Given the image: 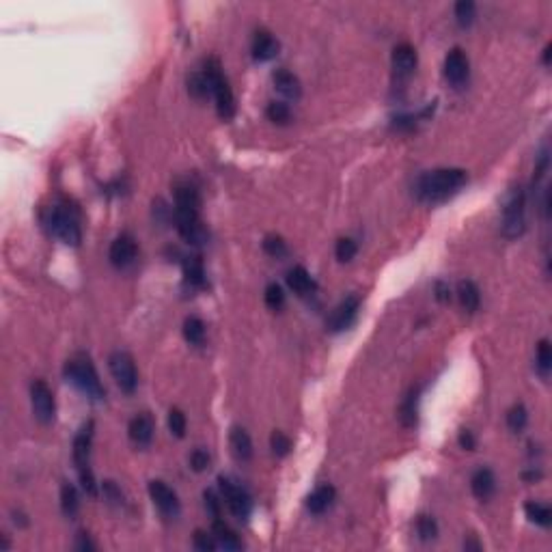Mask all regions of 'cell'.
Segmentation results:
<instances>
[{
  "mask_svg": "<svg viewBox=\"0 0 552 552\" xmlns=\"http://www.w3.org/2000/svg\"><path fill=\"white\" fill-rule=\"evenodd\" d=\"M334 497H337V492H334L332 485H320L318 490H313V494L307 499V507L311 514H324L328 511L334 503Z\"/></svg>",
  "mask_w": 552,
  "mask_h": 552,
  "instance_id": "obj_22",
  "label": "cell"
},
{
  "mask_svg": "<svg viewBox=\"0 0 552 552\" xmlns=\"http://www.w3.org/2000/svg\"><path fill=\"white\" fill-rule=\"evenodd\" d=\"M436 298L440 300V302H447L449 298H451V289H449V285L447 283H436Z\"/></svg>",
  "mask_w": 552,
  "mask_h": 552,
  "instance_id": "obj_46",
  "label": "cell"
},
{
  "mask_svg": "<svg viewBox=\"0 0 552 552\" xmlns=\"http://www.w3.org/2000/svg\"><path fill=\"white\" fill-rule=\"evenodd\" d=\"M184 337L190 345H203L205 341V324L201 318H194V315H190V318H186L184 322Z\"/></svg>",
  "mask_w": 552,
  "mask_h": 552,
  "instance_id": "obj_28",
  "label": "cell"
},
{
  "mask_svg": "<svg viewBox=\"0 0 552 552\" xmlns=\"http://www.w3.org/2000/svg\"><path fill=\"white\" fill-rule=\"evenodd\" d=\"M61 509L67 518H74L80 509V497H78V490L71 483H63L61 488Z\"/></svg>",
  "mask_w": 552,
  "mask_h": 552,
  "instance_id": "obj_29",
  "label": "cell"
},
{
  "mask_svg": "<svg viewBox=\"0 0 552 552\" xmlns=\"http://www.w3.org/2000/svg\"><path fill=\"white\" fill-rule=\"evenodd\" d=\"M229 442H231V451L233 456L238 458L240 462H248L252 458V440L248 436V431L242 429V427H233L231 429V436H229Z\"/></svg>",
  "mask_w": 552,
  "mask_h": 552,
  "instance_id": "obj_23",
  "label": "cell"
},
{
  "mask_svg": "<svg viewBox=\"0 0 552 552\" xmlns=\"http://www.w3.org/2000/svg\"><path fill=\"white\" fill-rule=\"evenodd\" d=\"M186 427H188L186 414L180 408H173L169 412V429H171V433L175 438H184L186 436Z\"/></svg>",
  "mask_w": 552,
  "mask_h": 552,
  "instance_id": "obj_36",
  "label": "cell"
},
{
  "mask_svg": "<svg viewBox=\"0 0 552 552\" xmlns=\"http://www.w3.org/2000/svg\"><path fill=\"white\" fill-rule=\"evenodd\" d=\"M31 406H33L35 419L42 425H50L54 421V414H56L54 393L44 380H35L31 384Z\"/></svg>",
  "mask_w": 552,
  "mask_h": 552,
  "instance_id": "obj_8",
  "label": "cell"
},
{
  "mask_svg": "<svg viewBox=\"0 0 552 552\" xmlns=\"http://www.w3.org/2000/svg\"><path fill=\"white\" fill-rule=\"evenodd\" d=\"M149 497H151L153 505L162 511V516H166V518H177V516H180L182 503H180V499H177L175 490L169 488L164 481H160V479L149 481Z\"/></svg>",
  "mask_w": 552,
  "mask_h": 552,
  "instance_id": "obj_11",
  "label": "cell"
},
{
  "mask_svg": "<svg viewBox=\"0 0 552 552\" xmlns=\"http://www.w3.org/2000/svg\"><path fill=\"white\" fill-rule=\"evenodd\" d=\"M218 488L223 492V499L229 507V511L240 520H246L250 516V509H252V503H250V497L248 492L238 485L235 481H231L229 477H221L218 479Z\"/></svg>",
  "mask_w": 552,
  "mask_h": 552,
  "instance_id": "obj_9",
  "label": "cell"
},
{
  "mask_svg": "<svg viewBox=\"0 0 552 552\" xmlns=\"http://www.w3.org/2000/svg\"><path fill=\"white\" fill-rule=\"evenodd\" d=\"M544 65H550V46H546L544 50Z\"/></svg>",
  "mask_w": 552,
  "mask_h": 552,
  "instance_id": "obj_50",
  "label": "cell"
},
{
  "mask_svg": "<svg viewBox=\"0 0 552 552\" xmlns=\"http://www.w3.org/2000/svg\"><path fill=\"white\" fill-rule=\"evenodd\" d=\"M528 423V412L524 408V404H516L511 406L509 412H507V427L514 431V433H520Z\"/></svg>",
  "mask_w": 552,
  "mask_h": 552,
  "instance_id": "obj_30",
  "label": "cell"
},
{
  "mask_svg": "<svg viewBox=\"0 0 552 552\" xmlns=\"http://www.w3.org/2000/svg\"><path fill=\"white\" fill-rule=\"evenodd\" d=\"M207 78V87H209V95L214 97L216 102V110H218L221 119H231L235 114V97L231 91V85L227 80V76L223 71V65L218 58H207L205 67L201 69Z\"/></svg>",
  "mask_w": 552,
  "mask_h": 552,
  "instance_id": "obj_3",
  "label": "cell"
},
{
  "mask_svg": "<svg viewBox=\"0 0 552 552\" xmlns=\"http://www.w3.org/2000/svg\"><path fill=\"white\" fill-rule=\"evenodd\" d=\"M76 548H78V550H95V544H93L87 535H80V540H78Z\"/></svg>",
  "mask_w": 552,
  "mask_h": 552,
  "instance_id": "obj_47",
  "label": "cell"
},
{
  "mask_svg": "<svg viewBox=\"0 0 552 552\" xmlns=\"http://www.w3.org/2000/svg\"><path fill=\"white\" fill-rule=\"evenodd\" d=\"M153 431H155V425L147 412L136 414L128 425V436L136 447H149L153 440Z\"/></svg>",
  "mask_w": 552,
  "mask_h": 552,
  "instance_id": "obj_16",
  "label": "cell"
},
{
  "mask_svg": "<svg viewBox=\"0 0 552 552\" xmlns=\"http://www.w3.org/2000/svg\"><path fill=\"white\" fill-rule=\"evenodd\" d=\"M138 257V242L134 240V235L121 233L119 238H114L108 250V259L117 270H126L130 268Z\"/></svg>",
  "mask_w": 552,
  "mask_h": 552,
  "instance_id": "obj_13",
  "label": "cell"
},
{
  "mask_svg": "<svg viewBox=\"0 0 552 552\" xmlns=\"http://www.w3.org/2000/svg\"><path fill=\"white\" fill-rule=\"evenodd\" d=\"M177 231L192 246H203L209 240V233L201 221V214H175Z\"/></svg>",
  "mask_w": 552,
  "mask_h": 552,
  "instance_id": "obj_10",
  "label": "cell"
},
{
  "mask_svg": "<svg viewBox=\"0 0 552 552\" xmlns=\"http://www.w3.org/2000/svg\"><path fill=\"white\" fill-rule=\"evenodd\" d=\"M194 548L201 550V552H214L216 548H218V544H216L214 535H207L205 531H196V533H194Z\"/></svg>",
  "mask_w": 552,
  "mask_h": 552,
  "instance_id": "obj_41",
  "label": "cell"
},
{
  "mask_svg": "<svg viewBox=\"0 0 552 552\" xmlns=\"http://www.w3.org/2000/svg\"><path fill=\"white\" fill-rule=\"evenodd\" d=\"M250 50H252V58H255V61L266 63V61H272V58H274L276 54H279L281 44L272 37V33H268V31H257V33H255V37H252V46H250Z\"/></svg>",
  "mask_w": 552,
  "mask_h": 552,
  "instance_id": "obj_17",
  "label": "cell"
},
{
  "mask_svg": "<svg viewBox=\"0 0 552 552\" xmlns=\"http://www.w3.org/2000/svg\"><path fill=\"white\" fill-rule=\"evenodd\" d=\"M272 80H274L276 91H279L281 95H285V97H289V100H298V97L302 95V87H300L298 76L291 74L289 69H276L274 76H272Z\"/></svg>",
  "mask_w": 552,
  "mask_h": 552,
  "instance_id": "obj_20",
  "label": "cell"
},
{
  "mask_svg": "<svg viewBox=\"0 0 552 552\" xmlns=\"http://www.w3.org/2000/svg\"><path fill=\"white\" fill-rule=\"evenodd\" d=\"M524 479L526 481H540L542 479V472L540 470H528V472H524Z\"/></svg>",
  "mask_w": 552,
  "mask_h": 552,
  "instance_id": "obj_48",
  "label": "cell"
},
{
  "mask_svg": "<svg viewBox=\"0 0 552 552\" xmlns=\"http://www.w3.org/2000/svg\"><path fill=\"white\" fill-rule=\"evenodd\" d=\"M207 466H209V453L203 451V449H194L190 453V468L194 472H203Z\"/></svg>",
  "mask_w": 552,
  "mask_h": 552,
  "instance_id": "obj_42",
  "label": "cell"
},
{
  "mask_svg": "<svg viewBox=\"0 0 552 552\" xmlns=\"http://www.w3.org/2000/svg\"><path fill=\"white\" fill-rule=\"evenodd\" d=\"M458 442H460V447L466 449V451H475V447H477V440H475V436H472V431H470V429H462V431H460Z\"/></svg>",
  "mask_w": 552,
  "mask_h": 552,
  "instance_id": "obj_45",
  "label": "cell"
},
{
  "mask_svg": "<svg viewBox=\"0 0 552 552\" xmlns=\"http://www.w3.org/2000/svg\"><path fill=\"white\" fill-rule=\"evenodd\" d=\"M468 182V173L462 169H436L417 182V196L425 203H438L456 194Z\"/></svg>",
  "mask_w": 552,
  "mask_h": 552,
  "instance_id": "obj_1",
  "label": "cell"
},
{
  "mask_svg": "<svg viewBox=\"0 0 552 552\" xmlns=\"http://www.w3.org/2000/svg\"><path fill=\"white\" fill-rule=\"evenodd\" d=\"M264 250H266V255H270V257L281 259V257H285V255H287V244H285V240L281 238V235H266Z\"/></svg>",
  "mask_w": 552,
  "mask_h": 552,
  "instance_id": "obj_37",
  "label": "cell"
},
{
  "mask_svg": "<svg viewBox=\"0 0 552 552\" xmlns=\"http://www.w3.org/2000/svg\"><path fill=\"white\" fill-rule=\"evenodd\" d=\"M399 421L404 427H414L419 423V388H412L399 408Z\"/></svg>",
  "mask_w": 552,
  "mask_h": 552,
  "instance_id": "obj_25",
  "label": "cell"
},
{
  "mask_svg": "<svg viewBox=\"0 0 552 552\" xmlns=\"http://www.w3.org/2000/svg\"><path fill=\"white\" fill-rule=\"evenodd\" d=\"M102 492H104V499L110 505H123V494H121L119 485H117L114 481H104L102 483Z\"/></svg>",
  "mask_w": 552,
  "mask_h": 552,
  "instance_id": "obj_43",
  "label": "cell"
},
{
  "mask_svg": "<svg viewBox=\"0 0 552 552\" xmlns=\"http://www.w3.org/2000/svg\"><path fill=\"white\" fill-rule=\"evenodd\" d=\"M524 514H526V518H528L531 522L537 524V526L548 528V526L552 524V509H550L548 505H544V503L528 501V503L524 505Z\"/></svg>",
  "mask_w": 552,
  "mask_h": 552,
  "instance_id": "obj_27",
  "label": "cell"
},
{
  "mask_svg": "<svg viewBox=\"0 0 552 552\" xmlns=\"http://www.w3.org/2000/svg\"><path fill=\"white\" fill-rule=\"evenodd\" d=\"M93 436H95V423L89 421L80 431L76 433L74 438V464L78 468V475H80V483L87 490L89 497H97V481L91 470V447H93Z\"/></svg>",
  "mask_w": 552,
  "mask_h": 552,
  "instance_id": "obj_4",
  "label": "cell"
},
{
  "mask_svg": "<svg viewBox=\"0 0 552 552\" xmlns=\"http://www.w3.org/2000/svg\"><path fill=\"white\" fill-rule=\"evenodd\" d=\"M470 490L479 501H488L497 492V477L490 468H479L470 479Z\"/></svg>",
  "mask_w": 552,
  "mask_h": 552,
  "instance_id": "obj_18",
  "label": "cell"
},
{
  "mask_svg": "<svg viewBox=\"0 0 552 552\" xmlns=\"http://www.w3.org/2000/svg\"><path fill=\"white\" fill-rule=\"evenodd\" d=\"M212 533H214V540H216V544H218V548H225V550H242L244 548L242 540L235 535V531L221 518H214Z\"/></svg>",
  "mask_w": 552,
  "mask_h": 552,
  "instance_id": "obj_21",
  "label": "cell"
},
{
  "mask_svg": "<svg viewBox=\"0 0 552 552\" xmlns=\"http://www.w3.org/2000/svg\"><path fill=\"white\" fill-rule=\"evenodd\" d=\"M184 276H186V283L194 289H203L207 285V276H205V268H203L201 257H186Z\"/></svg>",
  "mask_w": 552,
  "mask_h": 552,
  "instance_id": "obj_26",
  "label": "cell"
},
{
  "mask_svg": "<svg viewBox=\"0 0 552 552\" xmlns=\"http://www.w3.org/2000/svg\"><path fill=\"white\" fill-rule=\"evenodd\" d=\"M65 378L76 386L80 388L85 395L93 402H102L106 397V388L97 376V369L93 361L87 354H76L74 359L65 363Z\"/></svg>",
  "mask_w": 552,
  "mask_h": 552,
  "instance_id": "obj_2",
  "label": "cell"
},
{
  "mask_svg": "<svg viewBox=\"0 0 552 552\" xmlns=\"http://www.w3.org/2000/svg\"><path fill=\"white\" fill-rule=\"evenodd\" d=\"M526 231V194L522 188H514L509 192L503 207V235L509 240H516Z\"/></svg>",
  "mask_w": 552,
  "mask_h": 552,
  "instance_id": "obj_6",
  "label": "cell"
},
{
  "mask_svg": "<svg viewBox=\"0 0 552 552\" xmlns=\"http://www.w3.org/2000/svg\"><path fill=\"white\" fill-rule=\"evenodd\" d=\"M464 548L468 550V548H475V550H481V544H477V542H464Z\"/></svg>",
  "mask_w": 552,
  "mask_h": 552,
  "instance_id": "obj_49",
  "label": "cell"
},
{
  "mask_svg": "<svg viewBox=\"0 0 552 552\" xmlns=\"http://www.w3.org/2000/svg\"><path fill=\"white\" fill-rule=\"evenodd\" d=\"M287 285L298 295H309V293L318 291V283H315L311 272L302 266H295L287 272Z\"/></svg>",
  "mask_w": 552,
  "mask_h": 552,
  "instance_id": "obj_19",
  "label": "cell"
},
{
  "mask_svg": "<svg viewBox=\"0 0 552 552\" xmlns=\"http://www.w3.org/2000/svg\"><path fill=\"white\" fill-rule=\"evenodd\" d=\"M46 227L54 238H58L67 246H80L83 242V229L80 221H78V214L67 205L50 207L46 216Z\"/></svg>",
  "mask_w": 552,
  "mask_h": 552,
  "instance_id": "obj_5",
  "label": "cell"
},
{
  "mask_svg": "<svg viewBox=\"0 0 552 552\" xmlns=\"http://www.w3.org/2000/svg\"><path fill=\"white\" fill-rule=\"evenodd\" d=\"M264 298H266V304L268 309L272 311H279L283 304H285V291L279 283H270L266 287V293H264Z\"/></svg>",
  "mask_w": 552,
  "mask_h": 552,
  "instance_id": "obj_38",
  "label": "cell"
},
{
  "mask_svg": "<svg viewBox=\"0 0 552 552\" xmlns=\"http://www.w3.org/2000/svg\"><path fill=\"white\" fill-rule=\"evenodd\" d=\"M203 499H205V507H207V511L209 514L214 516V518H221V499L216 497V492H212V490H205V494H203Z\"/></svg>",
  "mask_w": 552,
  "mask_h": 552,
  "instance_id": "obj_44",
  "label": "cell"
},
{
  "mask_svg": "<svg viewBox=\"0 0 552 552\" xmlns=\"http://www.w3.org/2000/svg\"><path fill=\"white\" fill-rule=\"evenodd\" d=\"M359 309H361V298H359V295H347V298H343L337 307H334V311L330 313V318L326 322L328 330L330 332H341V330L350 328L354 324V320H356Z\"/></svg>",
  "mask_w": 552,
  "mask_h": 552,
  "instance_id": "obj_14",
  "label": "cell"
},
{
  "mask_svg": "<svg viewBox=\"0 0 552 552\" xmlns=\"http://www.w3.org/2000/svg\"><path fill=\"white\" fill-rule=\"evenodd\" d=\"M477 17V5L472 0H460L456 5V19L462 28H468Z\"/></svg>",
  "mask_w": 552,
  "mask_h": 552,
  "instance_id": "obj_32",
  "label": "cell"
},
{
  "mask_svg": "<svg viewBox=\"0 0 552 552\" xmlns=\"http://www.w3.org/2000/svg\"><path fill=\"white\" fill-rule=\"evenodd\" d=\"M458 300L466 313H477L481 304V291L472 281H460L458 285Z\"/></svg>",
  "mask_w": 552,
  "mask_h": 552,
  "instance_id": "obj_24",
  "label": "cell"
},
{
  "mask_svg": "<svg viewBox=\"0 0 552 552\" xmlns=\"http://www.w3.org/2000/svg\"><path fill=\"white\" fill-rule=\"evenodd\" d=\"M535 365H537V371L542 373V376H548L550 369H552V347H550V341L548 339H542L537 343Z\"/></svg>",
  "mask_w": 552,
  "mask_h": 552,
  "instance_id": "obj_33",
  "label": "cell"
},
{
  "mask_svg": "<svg viewBox=\"0 0 552 552\" xmlns=\"http://www.w3.org/2000/svg\"><path fill=\"white\" fill-rule=\"evenodd\" d=\"M390 63H393V71H395L397 78H408L414 74V69H417L419 54H417V50H414V46L399 44V46L393 48Z\"/></svg>",
  "mask_w": 552,
  "mask_h": 552,
  "instance_id": "obj_15",
  "label": "cell"
},
{
  "mask_svg": "<svg viewBox=\"0 0 552 552\" xmlns=\"http://www.w3.org/2000/svg\"><path fill=\"white\" fill-rule=\"evenodd\" d=\"M266 114H268V119L276 126H287L291 121V108L285 102H270Z\"/></svg>",
  "mask_w": 552,
  "mask_h": 552,
  "instance_id": "obj_31",
  "label": "cell"
},
{
  "mask_svg": "<svg viewBox=\"0 0 552 552\" xmlns=\"http://www.w3.org/2000/svg\"><path fill=\"white\" fill-rule=\"evenodd\" d=\"M468 76H470V61L466 52L462 48H453L445 56V78L449 80V85L460 89L468 83Z\"/></svg>",
  "mask_w": 552,
  "mask_h": 552,
  "instance_id": "obj_12",
  "label": "cell"
},
{
  "mask_svg": "<svg viewBox=\"0 0 552 552\" xmlns=\"http://www.w3.org/2000/svg\"><path fill=\"white\" fill-rule=\"evenodd\" d=\"M108 367H110V373L123 393L132 395L138 386V371H136V365H134V359L130 356L128 352H112L108 356Z\"/></svg>",
  "mask_w": 552,
  "mask_h": 552,
  "instance_id": "obj_7",
  "label": "cell"
},
{
  "mask_svg": "<svg viewBox=\"0 0 552 552\" xmlns=\"http://www.w3.org/2000/svg\"><path fill=\"white\" fill-rule=\"evenodd\" d=\"M270 449L276 458H285L287 453L291 451V438L283 431H274L270 436Z\"/></svg>",
  "mask_w": 552,
  "mask_h": 552,
  "instance_id": "obj_40",
  "label": "cell"
},
{
  "mask_svg": "<svg viewBox=\"0 0 552 552\" xmlns=\"http://www.w3.org/2000/svg\"><path fill=\"white\" fill-rule=\"evenodd\" d=\"M417 535L421 542H431L438 537V524L431 516H421L417 520Z\"/></svg>",
  "mask_w": 552,
  "mask_h": 552,
  "instance_id": "obj_35",
  "label": "cell"
},
{
  "mask_svg": "<svg viewBox=\"0 0 552 552\" xmlns=\"http://www.w3.org/2000/svg\"><path fill=\"white\" fill-rule=\"evenodd\" d=\"M356 252H359V244L354 242L352 238H341L337 242V246H334V255H337V259L341 264L352 261L354 257H356Z\"/></svg>",
  "mask_w": 552,
  "mask_h": 552,
  "instance_id": "obj_39",
  "label": "cell"
},
{
  "mask_svg": "<svg viewBox=\"0 0 552 552\" xmlns=\"http://www.w3.org/2000/svg\"><path fill=\"white\" fill-rule=\"evenodd\" d=\"M188 91L192 97H196V100H205V97L209 95V87H207V78L203 71H196L188 78Z\"/></svg>",
  "mask_w": 552,
  "mask_h": 552,
  "instance_id": "obj_34",
  "label": "cell"
}]
</instances>
